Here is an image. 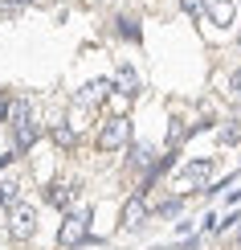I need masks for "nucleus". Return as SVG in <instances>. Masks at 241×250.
Here are the masks:
<instances>
[{"instance_id":"obj_11","label":"nucleus","mask_w":241,"mask_h":250,"mask_svg":"<svg viewBox=\"0 0 241 250\" xmlns=\"http://www.w3.org/2000/svg\"><path fill=\"white\" fill-rule=\"evenodd\" d=\"M54 140H57V144H66V148H70V144H74V131H70V127H57V131H54Z\"/></svg>"},{"instance_id":"obj_4","label":"nucleus","mask_w":241,"mask_h":250,"mask_svg":"<svg viewBox=\"0 0 241 250\" xmlns=\"http://www.w3.org/2000/svg\"><path fill=\"white\" fill-rule=\"evenodd\" d=\"M143 217H148V205H143V189H139L127 205H123V226H139Z\"/></svg>"},{"instance_id":"obj_13","label":"nucleus","mask_w":241,"mask_h":250,"mask_svg":"<svg viewBox=\"0 0 241 250\" xmlns=\"http://www.w3.org/2000/svg\"><path fill=\"white\" fill-rule=\"evenodd\" d=\"M201 8H204L201 0H184V13H192V17H201Z\"/></svg>"},{"instance_id":"obj_14","label":"nucleus","mask_w":241,"mask_h":250,"mask_svg":"<svg viewBox=\"0 0 241 250\" xmlns=\"http://www.w3.org/2000/svg\"><path fill=\"white\" fill-rule=\"evenodd\" d=\"M8 111H13V103H8V95H4V90H0V119H4Z\"/></svg>"},{"instance_id":"obj_16","label":"nucleus","mask_w":241,"mask_h":250,"mask_svg":"<svg viewBox=\"0 0 241 250\" xmlns=\"http://www.w3.org/2000/svg\"><path fill=\"white\" fill-rule=\"evenodd\" d=\"M4 4H13V8H20V4H29V0H4Z\"/></svg>"},{"instance_id":"obj_9","label":"nucleus","mask_w":241,"mask_h":250,"mask_svg":"<svg viewBox=\"0 0 241 250\" xmlns=\"http://www.w3.org/2000/svg\"><path fill=\"white\" fill-rule=\"evenodd\" d=\"M13 131H17V144H20V148H29V144L37 140V123H33V119H25V123H17Z\"/></svg>"},{"instance_id":"obj_7","label":"nucleus","mask_w":241,"mask_h":250,"mask_svg":"<svg viewBox=\"0 0 241 250\" xmlns=\"http://www.w3.org/2000/svg\"><path fill=\"white\" fill-rule=\"evenodd\" d=\"M70 201H74V185H54V189H49V205L70 209Z\"/></svg>"},{"instance_id":"obj_15","label":"nucleus","mask_w":241,"mask_h":250,"mask_svg":"<svg viewBox=\"0 0 241 250\" xmlns=\"http://www.w3.org/2000/svg\"><path fill=\"white\" fill-rule=\"evenodd\" d=\"M229 86H233V95L241 99V70H237V74H233V78H229Z\"/></svg>"},{"instance_id":"obj_5","label":"nucleus","mask_w":241,"mask_h":250,"mask_svg":"<svg viewBox=\"0 0 241 250\" xmlns=\"http://www.w3.org/2000/svg\"><path fill=\"white\" fill-rule=\"evenodd\" d=\"M204 8H208V17L217 21V25H233V0H204Z\"/></svg>"},{"instance_id":"obj_10","label":"nucleus","mask_w":241,"mask_h":250,"mask_svg":"<svg viewBox=\"0 0 241 250\" xmlns=\"http://www.w3.org/2000/svg\"><path fill=\"white\" fill-rule=\"evenodd\" d=\"M119 33L131 37V41H139V21L135 17H119Z\"/></svg>"},{"instance_id":"obj_6","label":"nucleus","mask_w":241,"mask_h":250,"mask_svg":"<svg viewBox=\"0 0 241 250\" xmlns=\"http://www.w3.org/2000/svg\"><path fill=\"white\" fill-rule=\"evenodd\" d=\"M208 172H213V164H208V160H196V164H188V168H184V181H188V185H204Z\"/></svg>"},{"instance_id":"obj_2","label":"nucleus","mask_w":241,"mask_h":250,"mask_svg":"<svg viewBox=\"0 0 241 250\" xmlns=\"http://www.w3.org/2000/svg\"><path fill=\"white\" fill-rule=\"evenodd\" d=\"M8 234H13V242H29V238L37 234V213L29 209V205H13V217H8Z\"/></svg>"},{"instance_id":"obj_3","label":"nucleus","mask_w":241,"mask_h":250,"mask_svg":"<svg viewBox=\"0 0 241 250\" xmlns=\"http://www.w3.org/2000/svg\"><path fill=\"white\" fill-rule=\"evenodd\" d=\"M127 135H131V123H127V119H111L107 127L98 131V148H102V152H114V148L127 144Z\"/></svg>"},{"instance_id":"obj_12","label":"nucleus","mask_w":241,"mask_h":250,"mask_svg":"<svg viewBox=\"0 0 241 250\" xmlns=\"http://www.w3.org/2000/svg\"><path fill=\"white\" fill-rule=\"evenodd\" d=\"M151 160V152L148 148H135V156H131V164H139V168H143V164H148Z\"/></svg>"},{"instance_id":"obj_1","label":"nucleus","mask_w":241,"mask_h":250,"mask_svg":"<svg viewBox=\"0 0 241 250\" xmlns=\"http://www.w3.org/2000/svg\"><path fill=\"white\" fill-rule=\"evenodd\" d=\"M86 234H90V213L74 209V213H66V222H61V230H57V246L74 250L78 242H86Z\"/></svg>"},{"instance_id":"obj_8","label":"nucleus","mask_w":241,"mask_h":250,"mask_svg":"<svg viewBox=\"0 0 241 250\" xmlns=\"http://www.w3.org/2000/svg\"><path fill=\"white\" fill-rule=\"evenodd\" d=\"M0 205H8V209L20 205V185L17 181H0Z\"/></svg>"}]
</instances>
